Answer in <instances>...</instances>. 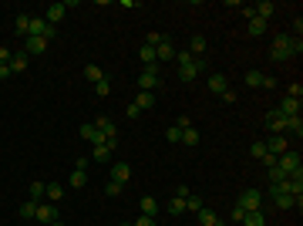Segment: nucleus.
<instances>
[{
  "label": "nucleus",
  "instance_id": "49530a36",
  "mask_svg": "<svg viewBox=\"0 0 303 226\" xmlns=\"http://www.w3.org/2000/svg\"><path fill=\"white\" fill-rule=\"evenodd\" d=\"M243 216H246V210L236 202V206H232V223H243Z\"/></svg>",
  "mask_w": 303,
  "mask_h": 226
},
{
  "label": "nucleus",
  "instance_id": "5701e85b",
  "mask_svg": "<svg viewBox=\"0 0 303 226\" xmlns=\"http://www.w3.org/2000/svg\"><path fill=\"white\" fill-rule=\"evenodd\" d=\"M37 206H40L37 199H27V202H20V219H34V216H37Z\"/></svg>",
  "mask_w": 303,
  "mask_h": 226
},
{
  "label": "nucleus",
  "instance_id": "6e6d98bb",
  "mask_svg": "<svg viewBox=\"0 0 303 226\" xmlns=\"http://www.w3.org/2000/svg\"><path fill=\"white\" fill-rule=\"evenodd\" d=\"M51 226H64V223H57V219H54V223H51Z\"/></svg>",
  "mask_w": 303,
  "mask_h": 226
},
{
  "label": "nucleus",
  "instance_id": "dca6fc26",
  "mask_svg": "<svg viewBox=\"0 0 303 226\" xmlns=\"http://www.w3.org/2000/svg\"><path fill=\"white\" fill-rule=\"evenodd\" d=\"M229 88V78H226V74H209V91H215V95H223V91Z\"/></svg>",
  "mask_w": 303,
  "mask_h": 226
},
{
  "label": "nucleus",
  "instance_id": "864d4df0",
  "mask_svg": "<svg viewBox=\"0 0 303 226\" xmlns=\"http://www.w3.org/2000/svg\"><path fill=\"white\" fill-rule=\"evenodd\" d=\"M176 196H179V199H189L192 193H189V186H179V189H176Z\"/></svg>",
  "mask_w": 303,
  "mask_h": 226
},
{
  "label": "nucleus",
  "instance_id": "4c0bfd02",
  "mask_svg": "<svg viewBox=\"0 0 303 226\" xmlns=\"http://www.w3.org/2000/svg\"><path fill=\"white\" fill-rule=\"evenodd\" d=\"M108 91H112V85H108V78H101L95 85V95H101V98H108Z\"/></svg>",
  "mask_w": 303,
  "mask_h": 226
},
{
  "label": "nucleus",
  "instance_id": "aec40b11",
  "mask_svg": "<svg viewBox=\"0 0 303 226\" xmlns=\"http://www.w3.org/2000/svg\"><path fill=\"white\" fill-rule=\"evenodd\" d=\"M273 10H276V7H273L270 0H263V4H256V7H253V14L259 17V20H266V24H270V17H273Z\"/></svg>",
  "mask_w": 303,
  "mask_h": 226
},
{
  "label": "nucleus",
  "instance_id": "5fc2aeb1",
  "mask_svg": "<svg viewBox=\"0 0 303 226\" xmlns=\"http://www.w3.org/2000/svg\"><path fill=\"white\" fill-rule=\"evenodd\" d=\"M212 226H229V223H223V219H215V223H212Z\"/></svg>",
  "mask_w": 303,
  "mask_h": 226
},
{
  "label": "nucleus",
  "instance_id": "603ef678",
  "mask_svg": "<svg viewBox=\"0 0 303 226\" xmlns=\"http://www.w3.org/2000/svg\"><path fill=\"white\" fill-rule=\"evenodd\" d=\"M10 74H14V71H10V65H0V81H7Z\"/></svg>",
  "mask_w": 303,
  "mask_h": 226
},
{
  "label": "nucleus",
  "instance_id": "4d7b16f0",
  "mask_svg": "<svg viewBox=\"0 0 303 226\" xmlns=\"http://www.w3.org/2000/svg\"><path fill=\"white\" fill-rule=\"evenodd\" d=\"M118 226H132V223H118Z\"/></svg>",
  "mask_w": 303,
  "mask_h": 226
},
{
  "label": "nucleus",
  "instance_id": "9d476101",
  "mask_svg": "<svg viewBox=\"0 0 303 226\" xmlns=\"http://www.w3.org/2000/svg\"><path fill=\"white\" fill-rule=\"evenodd\" d=\"M155 61L159 65H165V61H176V48H172V40H162V44H155Z\"/></svg>",
  "mask_w": 303,
  "mask_h": 226
},
{
  "label": "nucleus",
  "instance_id": "473e14b6",
  "mask_svg": "<svg viewBox=\"0 0 303 226\" xmlns=\"http://www.w3.org/2000/svg\"><path fill=\"white\" fill-rule=\"evenodd\" d=\"M14 27H17V34H27V31H31V17H27V14H17Z\"/></svg>",
  "mask_w": 303,
  "mask_h": 226
},
{
  "label": "nucleus",
  "instance_id": "7ed1b4c3",
  "mask_svg": "<svg viewBox=\"0 0 303 226\" xmlns=\"http://www.w3.org/2000/svg\"><path fill=\"white\" fill-rule=\"evenodd\" d=\"M159 61H155V65H145L142 68V74H138V88L142 91H152V95H155V88H162V74H159Z\"/></svg>",
  "mask_w": 303,
  "mask_h": 226
},
{
  "label": "nucleus",
  "instance_id": "3c124183",
  "mask_svg": "<svg viewBox=\"0 0 303 226\" xmlns=\"http://www.w3.org/2000/svg\"><path fill=\"white\" fill-rule=\"evenodd\" d=\"M263 88H266V91L276 88V78H273V74H263Z\"/></svg>",
  "mask_w": 303,
  "mask_h": 226
},
{
  "label": "nucleus",
  "instance_id": "b1692460",
  "mask_svg": "<svg viewBox=\"0 0 303 226\" xmlns=\"http://www.w3.org/2000/svg\"><path fill=\"white\" fill-rule=\"evenodd\" d=\"M44 196H48L51 202H57L64 196V186H61V182H48V186H44Z\"/></svg>",
  "mask_w": 303,
  "mask_h": 226
},
{
  "label": "nucleus",
  "instance_id": "2eb2a0df",
  "mask_svg": "<svg viewBox=\"0 0 303 226\" xmlns=\"http://www.w3.org/2000/svg\"><path fill=\"white\" fill-rule=\"evenodd\" d=\"M108 176H112L115 182H121V186H125L128 179H132V169H128V162H115V166H112V172H108Z\"/></svg>",
  "mask_w": 303,
  "mask_h": 226
},
{
  "label": "nucleus",
  "instance_id": "f03ea898",
  "mask_svg": "<svg viewBox=\"0 0 303 226\" xmlns=\"http://www.w3.org/2000/svg\"><path fill=\"white\" fill-rule=\"evenodd\" d=\"M270 57L279 61V65L290 61V57H296L293 54V37H290V34H276V37H273V48H270Z\"/></svg>",
  "mask_w": 303,
  "mask_h": 226
},
{
  "label": "nucleus",
  "instance_id": "9b49d317",
  "mask_svg": "<svg viewBox=\"0 0 303 226\" xmlns=\"http://www.w3.org/2000/svg\"><path fill=\"white\" fill-rule=\"evenodd\" d=\"M263 146L270 155H283L290 149V142H287V135H270V142H263Z\"/></svg>",
  "mask_w": 303,
  "mask_h": 226
},
{
  "label": "nucleus",
  "instance_id": "a878e982",
  "mask_svg": "<svg viewBox=\"0 0 303 226\" xmlns=\"http://www.w3.org/2000/svg\"><path fill=\"white\" fill-rule=\"evenodd\" d=\"M287 132H293L296 138L303 135V118H300V115H290V118H287Z\"/></svg>",
  "mask_w": 303,
  "mask_h": 226
},
{
  "label": "nucleus",
  "instance_id": "a18cd8bd",
  "mask_svg": "<svg viewBox=\"0 0 303 226\" xmlns=\"http://www.w3.org/2000/svg\"><path fill=\"white\" fill-rule=\"evenodd\" d=\"M276 196H287L283 193V182H270V199H276Z\"/></svg>",
  "mask_w": 303,
  "mask_h": 226
},
{
  "label": "nucleus",
  "instance_id": "2f4dec72",
  "mask_svg": "<svg viewBox=\"0 0 303 226\" xmlns=\"http://www.w3.org/2000/svg\"><path fill=\"white\" fill-rule=\"evenodd\" d=\"M84 182H88V169H74V172H71V186L81 189Z\"/></svg>",
  "mask_w": 303,
  "mask_h": 226
},
{
  "label": "nucleus",
  "instance_id": "c85d7f7f",
  "mask_svg": "<svg viewBox=\"0 0 303 226\" xmlns=\"http://www.w3.org/2000/svg\"><path fill=\"white\" fill-rule=\"evenodd\" d=\"M84 78H88L91 85H98V81L104 78V71H101V68H98V65H88V68H84Z\"/></svg>",
  "mask_w": 303,
  "mask_h": 226
},
{
  "label": "nucleus",
  "instance_id": "f257e3e1",
  "mask_svg": "<svg viewBox=\"0 0 303 226\" xmlns=\"http://www.w3.org/2000/svg\"><path fill=\"white\" fill-rule=\"evenodd\" d=\"M176 61H179V78H182V81H196V74L209 68V61L192 57L189 51H176Z\"/></svg>",
  "mask_w": 303,
  "mask_h": 226
},
{
  "label": "nucleus",
  "instance_id": "cd10ccee",
  "mask_svg": "<svg viewBox=\"0 0 303 226\" xmlns=\"http://www.w3.org/2000/svg\"><path fill=\"white\" fill-rule=\"evenodd\" d=\"M138 57H142V65H155V48H152V44H142V48H138Z\"/></svg>",
  "mask_w": 303,
  "mask_h": 226
},
{
  "label": "nucleus",
  "instance_id": "bb28decb",
  "mask_svg": "<svg viewBox=\"0 0 303 226\" xmlns=\"http://www.w3.org/2000/svg\"><path fill=\"white\" fill-rule=\"evenodd\" d=\"M182 146H199V129H182Z\"/></svg>",
  "mask_w": 303,
  "mask_h": 226
},
{
  "label": "nucleus",
  "instance_id": "c9c22d12",
  "mask_svg": "<svg viewBox=\"0 0 303 226\" xmlns=\"http://www.w3.org/2000/svg\"><path fill=\"white\" fill-rule=\"evenodd\" d=\"M168 213H172V216H182V213H185V199H179V196H176V199L168 202Z\"/></svg>",
  "mask_w": 303,
  "mask_h": 226
},
{
  "label": "nucleus",
  "instance_id": "ea45409f",
  "mask_svg": "<svg viewBox=\"0 0 303 226\" xmlns=\"http://www.w3.org/2000/svg\"><path fill=\"white\" fill-rule=\"evenodd\" d=\"M185 210L199 213V210H202V199H199V196H189V199H185Z\"/></svg>",
  "mask_w": 303,
  "mask_h": 226
},
{
  "label": "nucleus",
  "instance_id": "423d86ee",
  "mask_svg": "<svg viewBox=\"0 0 303 226\" xmlns=\"http://www.w3.org/2000/svg\"><path fill=\"white\" fill-rule=\"evenodd\" d=\"M240 206L246 213H253V210H263V193L259 189H246V193L240 196Z\"/></svg>",
  "mask_w": 303,
  "mask_h": 226
},
{
  "label": "nucleus",
  "instance_id": "79ce46f5",
  "mask_svg": "<svg viewBox=\"0 0 303 226\" xmlns=\"http://www.w3.org/2000/svg\"><path fill=\"white\" fill-rule=\"evenodd\" d=\"M283 179H287V172L279 169V166H273L270 169V182H283Z\"/></svg>",
  "mask_w": 303,
  "mask_h": 226
},
{
  "label": "nucleus",
  "instance_id": "20e7f679",
  "mask_svg": "<svg viewBox=\"0 0 303 226\" xmlns=\"http://www.w3.org/2000/svg\"><path fill=\"white\" fill-rule=\"evenodd\" d=\"M276 166H279L283 172H287V176H293L296 169H303V162H300V152H296V149H287L283 155H276Z\"/></svg>",
  "mask_w": 303,
  "mask_h": 226
},
{
  "label": "nucleus",
  "instance_id": "e433bc0d",
  "mask_svg": "<svg viewBox=\"0 0 303 226\" xmlns=\"http://www.w3.org/2000/svg\"><path fill=\"white\" fill-rule=\"evenodd\" d=\"M121 189H125L121 182H115V179H108V186H104V193H108V196L115 199V196H121Z\"/></svg>",
  "mask_w": 303,
  "mask_h": 226
},
{
  "label": "nucleus",
  "instance_id": "f704fd0d",
  "mask_svg": "<svg viewBox=\"0 0 303 226\" xmlns=\"http://www.w3.org/2000/svg\"><path fill=\"white\" fill-rule=\"evenodd\" d=\"M44 186H48V182H31V189H27V196H31V199H44Z\"/></svg>",
  "mask_w": 303,
  "mask_h": 226
},
{
  "label": "nucleus",
  "instance_id": "4be33fe9",
  "mask_svg": "<svg viewBox=\"0 0 303 226\" xmlns=\"http://www.w3.org/2000/svg\"><path fill=\"white\" fill-rule=\"evenodd\" d=\"M246 24H249V34H253V37H263V34H266V27H270L266 20H259V17H249Z\"/></svg>",
  "mask_w": 303,
  "mask_h": 226
},
{
  "label": "nucleus",
  "instance_id": "37998d69",
  "mask_svg": "<svg viewBox=\"0 0 303 226\" xmlns=\"http://www.w3.org/2000/svg\"><path fill=\"white\" fill-rule=\"evenodd\" d=\"M162 40H165V34H145V44H152V48H155V44H162Z\"/></svg>",
  "mask_w": 303,
  "mask_h": 226
},
{
  "label": "nucleus",
  "instance_id": "6ab92c4d",
  "mask_svg": "<svg viewBox=\"0 0 303 226\" xmlns=\"http://www.w3.org/2000/svg\"><path fill=\"white\" fill-rule=\"evenodd\" d=\"M10 71H14V74L27 71V54H24V51H14V57H10Z\"/></svg>",
  "mask_w": 303,
  "mask_h": 226
},
{
  "label": "nucleus",
  "instance_id": "393cba45",
  "mask_svg": "<svg viewBox=\"0 0 303 226\" xmlns=\"http://www.w3.org/2000/svg\"><path fill=\"white\" fill-rule=\"evenodd\" d=\"M142 213L145 216H155V213H159V199H155V196H142Z\"/></svg>",
  "mask_w": 303,
  "mask_h": 226
},
{
  "label": "nucleus",
  "instance_id": "c756f323",
  "mask_svg": "<svg viewBox=\"0 0 303 226\" xmlns=\"http://www.w3.org/2000/svg\"><path fill=\"white\" fill-rule=\"evenodd\" d=\"M189 51H192V54H206V37H199V34L189 37Z\"/></svg>",
  "mask_w": 303,
  "mask_h": 226
},
{
  "label": "nucleus",
  "instance_id": "f3484780",
  "mask_svg": "<svg viewBox=\"0 0 303 226\" xmlns=\"http://www.w3.org/2000/svg\"><path fill=\"white\" fill-rule=\"evenodd\" d=\"M64 14H68V7H64V4H51V7H48V14H44V20H48V24L54 27Z\"/></svg>",
  "mask_w": 303,
  "mask_h": 226
},
{
  "label": "nucleus",
  "instance_id": "4468645a",
  "mask_svg": "<svg viewBox=\"0 0 303 226\" xmlns=\"http://www.w3.org/2000/svg\"><path fill=\"white\" fill-rule=\"evenodd\" d=\"M132 105H135L138 112H152V108H155V95H152V91H138Z\"/></svg>",
  "mask_w": 303,
  "mask_h": 226
},
{
  "label": "nucleus",
  "instance_id": "72a5a7b5",
  "mask_svg": "<svg viewBox=\"0 0 303 226\" xmlns=\"http://www.w3.org/2000/svg\"><path fill=\"white\" fill-rule=\"evenodd\" d=\"M212 223H215V213L209 210V206H202L199 210V226H212Z\"/></svg>",
  "mask_w": 303,
  "mask_h": 226
},
{
  "label": "nucleus",
  "instance_id": "c03bdc74",
  "mask_svg": "<svg viewBox=\"0 0 303 226\" xmlns=\"http://www.w3.org/2000/svg\"><path fill=\"white\" fill-rule=\"evenodd\" d=\"M132 226H159V223H155V216H145V213H142V216H138Z\"/></svg>",
  "mask_w": 303,
  "mask_h": 226
},
{
  "label": "nucleus",
  "instance_id": "a19ab883",
  "mask_svg": "<svg viewBox=\"0 0 303 226\" xmlns=\"http://www.w3.org/2000/svg\"><path fill=\"white\" fill-rule=\"evenodd\" d=\"M165 138H168V142H182V129H179V125H172V129L165 132Z\"/></svg>",
  "mask_w": 303,
  "mask_h": 226
},
{
  "label": "nucleus",
  "instance_id": "6e6552de",
  "mask_svg": "<svg viewBox=\"0 0 303 226\" xmlns=\"http://www.w3.org/2000/svg\"><path fill=\"white\" fill-rule=\"evenodd\" d=\"M34 219H37V223H44V226H51V223L57 219V206H54V202H40V206H37V216H34Z\"/></svg>",
  "mask_w": 303,
  "mask_h": 226
},
{
  "label": "nucleus",
  "instance_id": "0eeeda50",
  "mask_svg": "<svg viewBox=\"0 0 303 226\" xmlns=\"http://www.w3.org/2000/svg\"><path fill=\"white\" fill-rule=\"evenodd\" d=\"M118 149V138H108V142H98L95 146V152H91V159L95 162H108V155Z\"/></svg>",
  "mask_w": 303,
  "mask_h": 226
},
{
  "label": "nucleus",
  "instance_id": "412c9836",
  "mask_svg": "<svg viewBox=\"0 0 303 226\" xmlns=\"http://www.w3.org/2000/svg\"><path fill=\"white\" fill-rule=\"evenodd\" d=\"M243 226H266V216H263V210H253V213H246V216H243Z\"/></svg>",
  "mask_w": 303,
  "mask_h": 226
},
{
  "label": "nucleus",
  "instance_id": "39448f33",
  "mask_svg": "<svg viewBox=\"0 0 303 226\" xmlns=\"http://www.w3.org/2000/svg\"><path fill=\"white\" fill-rule=\"evenodd\" d=\"M266 129H270L273 135H283V132H287V115L279 112V108H270V112H266Z\"/></svg>",
  "mask_w": 303,
  "mask_h": 226
},
{
  "label": "nucleus",
  "instance_id": "ddd939ff",
  "mask_svg": "<svg viewBox=\"0 0 303 226\" xmlns=\"http://www.w3.org/2000/svg\"><path fill=\"white\" fill-rule=\"evenodd\" d=\"M24 44H27V48H24L27 57H31V54H44V51H48V40H44V37H24Z\"/></svg>",
  "mask_w": 303,
  "mask_h": 226
},
{
  "label": "nucleus",
  "instance_id": "58836bf2",
  "mask_svg": "<svg viewBox=\"0 0 303 226\" xmlns=\"http://www.w3.org/2000/svg\"><path fill=\"white\" fill-rule=\"evenodd\" d=\"M249 155H253V159H263V155H266V146H263V142H253V146H249Z\"/></svg>",
  "mask_w": 303,
  "mask_h": 226
},
{
  "label": "nucleus",
  "instance_id": "de8ad7c7",
  "mask_svg": "<svg viewBox=\"0 0 303 226\" xmlns=\"http://www.w3.org/2000/svg\"><path fill=\"white\" fill-rule=\"evenodd\" d=\"M219 98H223L226 105H232V101H236V98H240V95H236V91H232V88H226V91H223V95H219Z\"/></svg>",
  "mask_w": 303,
  "mask_h": 226
},
{
  "label": "nucleus",
  "instance_id": "f8f14e48",
  "mask_svg": "<svg viewBox=\"0 0 303 226\" xmlns=\"http://www.w3.org/2000/svg\"><path fill=\"white\" fill-rule=\"evenodd\" d=\"M81 138H84V142H91V146H98V142H108V138H101V132L95 129V121H84V125H81Z\"/></svg>",
  "mask_w": 303,
  "mask_h": 226
},
{
  "label": "nucleus",
  "instance_id": "09e8293b",
  "mask_svg": "<svg viewBox=\"0 0 303 226\" xmlns=\"http://www.w3.org/2000/svg\"><path fill=\"white\" fill-rule=\"evenodd\" d=\"M287 95H290V98H303V85H296V81H293V85H290V91H287Z\"/></svg>",
  "mask_w": 303,
  "mask_h": 226
},
{
  "label": "nucleus",
  "instance_id": "8fccbe9b",
  "mask_svg": "<svg viewBox=\"0 0 303 226\" xmlns=\"http://www.w3.org/2000/svg\"><path fill=\"white\" fill-rule=\"evenodd\" d=\"M10 57H14V51H10V48H0V65H10Z\"/></svg>",
  "mask_w": 303,
  "mask_h": 226
},
{
  "label": "nucleus",
  "instance_id": "a211bd4d",
  "mask_svg": "<svg viewBox=\"0 0 303 226\" xmlns=\"http://www.w3.org/2000/svg\"><path fill=\"white\" fill-rule=\"evenodd\" d=\"M279 112H283V115H287V118H290V115H300V98H283V101H279Z\"/></svg>",
  "mask_w": 303,
  "mask_h": 226
},
{
  "label": "nucleus",
  "instance_id": "7c9ffc66",
  "mask_svg": "<svg viewBox=\"0 0 303 226\" xmlns=\"http://www.w3.org/2000/svg\"><path fill=\"white\" fill-rule=\"evenodd\" d=\"M246 88H263V71H246Z\"/></svg>",
  "mask_w": 303,
  "mask_h": 226
},
{
  "label": "nucleus",
  "instance_id": "1a4fd4ad",
  "mask_svg": "<svg viewBox=\"0 0 303 226\" xmlns=\"http://www.w3.org/2000/svg\"><path fill=\"white\" fill-rule=\"evenodd\" d=\"M95 129L101 132V138H118V129H115V121L108 115H98L95 118Z\"/></svg>",
  "mask_w": 303,
  "mask_h": 226
}]
</instances>
